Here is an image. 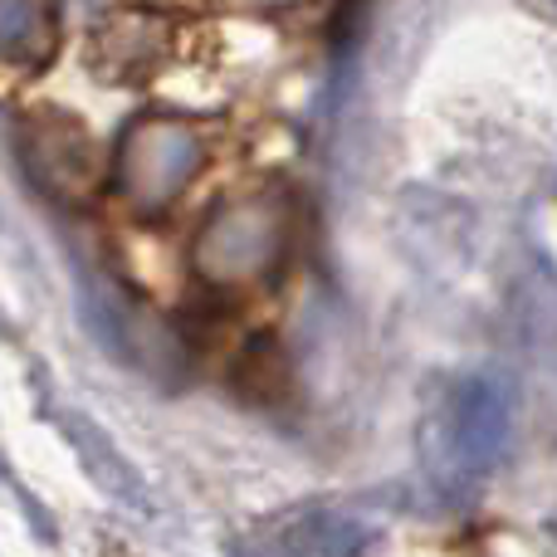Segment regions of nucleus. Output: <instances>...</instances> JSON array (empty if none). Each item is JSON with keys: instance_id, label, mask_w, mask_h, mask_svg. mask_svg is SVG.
<instances>
[{"instance_id": "20e7f679", "label": "nucleus", "mask_w": 557, "mask_h": 557, "mask_svg": "<svg viewBox=\"0 0 557 557\" xmlns=\"http://www.w3.org/2000/svg\"><path fill=\"white\" fill-rule=\"evenodd\" d=\"M39 29H45V5L39 0H5L0 5V39L15 64H25L39 49Z\"/></svg>"}, {"instance_id": "f257e3e1", "label": "nucleus", "mask_w": 557, "mask_h": 557, "mask_svg": "<svg viewBox=\"0 0 557 557\" xmlns=\"http://www.w3.org/2000/svg\"><path fill=\"white\" fill-rule=\"evenodd\" d=\"M206 147L201 133L182 117H143L123 133L113 162V182L133 211H166L176 196L191 186L196 166H201Z\"/></svg>"}, {"instance_id": "f03ea898", "label": "nucleus", "mask_w": 557, "mask_h": 557, "mask_svg": "<svg viewBox=\"0 0 557 557\" xmlns=\"http://www.w3.org/2000/svg\"><path fill=\"white\" fill-rule=\"evenodd\" d=\"M278 245H284V215L274 196H240L196 231L191 255L196 270L215 284H245L278 260Z\"/></svg>"}, {"instance_id": "7ed1b4c3", "label": "nucleus", "mask_w": 557, "mask_h": 557, "mask_svg": "<svg viewBox=\"0 0 557 557\" xmlns=\"http://www.w3.org/2000/svg\"><path fill=\"white\" fill-rule=\"evenodd\" d=\"M504 435H509V396L494 376H470L455 386L450 406H445V450L441 460L465 465V470H484L499 460Z\"/></svg>"}]
</instances>
